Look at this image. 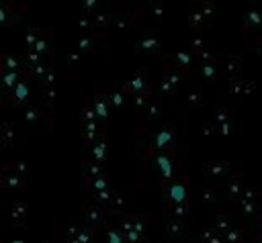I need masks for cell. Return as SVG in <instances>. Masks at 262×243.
<instances>
[{"mask_svg": "<svg viewBox=\"0 0 262 243\" xmlns=\"http://www.w3.org/2000/svg\"><path fill=\"white\" fill-rule=\"evenodd\" d=\"M242 31H244V41L248 47H252L262 37V2H256L244 8Z\"/></svg>", "mask_w": 262, "mask_h": 243, "instance_id": "1", "label": "cell"}, {"mask_svg": "<svg viewBox=\"0 0 262 243\" xmlns=\"http://www.w3.org/2000/svg\"><path fill=\"white\" fill-rule=\"evenodd\" d=\"M121 90L127 94V96H140V94H151V80L150 74L146 70H137L131 78L123 80L121 82Z\"/></svg>", "mask_w": 262, "mask_h": 243, "instance_id": "2", "label": "cell"}, {"mask_svg": "<svg viewBox=\"0 0 262 243\" xmlns=\"http://www.w3.org/2000/svg\"><path fill=\"white\" fill-rule=\"evenodd\" d=\"M213 123L217 127L219 135H233L238 131V115L233 109H229V106H219L215 111Z\"/></svg>", "mask_w": 262, "mask_h": 243, "instance_id": "3", "label": "cell"}, {"mask_svg": "<svg viewBox=\"0 0 262 243\" xmlns=\"http://www.w3.org/2000/svg\"><path fill=\"white\" fill-rule=\"evenodd\" d=\"M164 194H166V205H183V202H188V188L185 180L181 178L164 184Z\"/></svg>", "mask_w": 262, "mask_h": 243, "instance_id": "4", "label": "cell"}, {"mask_svg": "<svg viewBox=\"0 0 262 243\" xmlns=\"http://www.w3.org/2000/svg\"><path fill=\"white\" fill-rule=\"evenodd\" d=\"M240 211L246 214V217H258L260 209H262V192L258 190H246L244 196L238 200Z\"/></svg>", "mask_w": 262, "mask_h": 243, "instance_id": "5", "label": "cell"}, {"mask_svg": "<svg viewBox=\"0 0 262 243\" xmlns=\"http://www.w3.org/2000/svg\"><path fill=\"white\" fill-rule=\"evenodd\" d=\"M236 172L231 168V164H227V161H207V164H203V174L205 178H213V180H219V182H225L231 174Z\"/></svg>", "mask_w": 262, "mask_h": 243, "instance_id": "6", "label": "cell"}, {"mask_svg": "<svg viewBox=\"0 0 262 243\" xmlns=\"http://www.w3.org/2000/svg\"><path fill=\"white\" fill-rule=\"evenodd\" d=\"M168 60H170L174 65H178V67H181V70H183L185 74L197 72V65H199V61H197V56H195V53H192L190 49L174 51L172 56H168Z\"/></svg>", "mask_w": 262, "mask_h": 243, "instance_id": "7", "label": "cell"}, {"mask_svg": "<svg viewBox=\"0 0 262 243\" xmlns=\"http://www.w3.org/2000/svg\"><path fill=\"white\" fill-rule=\"evenodd\" d=\"M117 227L121 229V233L127 239V243H142L144 241V237L140 235V231H137V227H135L133 214H121L117 219Z\"/></svg>", "mask_w": 262, "mask_h": 243, "instance_id": "8", "label": "cell"}, {"mask_svg": "<svg viewBox=\"0 0 262 243\" xmlns=\"http://www.w3.org/2000/svg\"><path fill=\"white\" fill-rule=\"evenodd\" d=\"M82 217H84L86 225H90V227H94V229H99V227L105 223V219H107L105 207L96 205L94 200H92V202H86L84 209H82Z\"/></svg>", "mask_w": 262, "mask_h": 243, "instance_id": "9", "label": "cell"}, {"mask_svg": "<svg viewBox=\"0 0 262 243\" xmlns=\"http://www.w3.org/2000/svg\"><path fill=\"white\" fill-rule=\"evenodd\" d=\"M135 47H137V53H158L162 43H160V37L154 31H148V33L140 35Z\"/></svg>", "mask_w": 262, "mask_h": 243, "instance_id": "10", "label": "cell"}, {"mask_svg": "<svg viewBox=\"0 0 262 243\" xmlns=\"http://www.w3.org/2000/svg\"><path fill=\"white\" fill-rule=\"evenodd\" d=\"M164 235L168 239H183L187 235V221L176 217H166L164 219Z\"/></svg>", "mask_w": 262, "mask_h": 243, "instance_id": "11", "label": "cell"}, {"mask_svg": "<svg viewBox=\"0 0 262 243\" xmlns=\"http://www.w3.org/2000/svg\"><path fill=\"white\" fill-rule=\"evenodd\" d=\"M224 186H225V192H227V196H229V200H240L242 196H244V192H246V186H244V180H242V176H240V172L236 170L231 174V176L224 182Z\"/></svg>", "mask_w": 262, "mask_h": 243, "instance_id": "12", "label": "cell"}, {"mask_svg": "<svg viewBox=\"0 0 262 243\" xmlns=\"http://www.w3.org/2000/svg\"><path fill=\"white\" fill-rule=\"evenodd\" d=\"M0 67L2 72H27V63H25V56L19 53H2L0 58Z\"/></svg>", "mask_w": 262, "mask_h": 243, "instance_id": "13", "label": "cell"}, {"mask_svg": "<svg viewBox=\"0 0 262 243\" xmlns=\"http://www.w3.org/2000/svg\"><path fill=\"white\" fill-rule=\"evenodd\" d=\"M162 80H166V82H170L172 86H183L185 80H187V74L181 70L178 65H174L168 58H166V63H164V70H162Z\"/></svg>", "mask_w": 262, "mask_h": 243, "instance_id": "14", "label": "cell"}, {"mask_svg": "<svg viewBox=\"0 0 262 243\" xmlns=\"http://www.w3.org/2000/svg\"><path fill=\"white\" fill-rule=\"evenodd\" d=\"M0 186L4 188V190H21V188H25V178L19 176V174H15L12 170L4 168L2 166V176H0Z\"/></svg>", "mask_w": 262, "mask_h": 243, "instance_id": "15", "label": "cell"}, {"mask_svg": "<svg viewBox=\"0 0 262 243\" xmlns=\"http://www.w3.org/2000/svg\"><path fill=\"white\" fill-rule=\"evenodd\" d=\"M227 90L233 98H242L254 90V82L252 80H246V78H233V80H229Z\"/></svg>", "mask_w": 262, "mask_h": 243, "instance_id": "16", "label": "cell"}, {"mask_svg": "<svg viewBox=\"0 0 262 243\" xmlns=\"http://www.w3.org/2000/svg\"><path fill=\"white\" fill-rule=\"evenodd\" d=\"M6 221L10 225H23L27 221V202L25 200H17L12 202L8 213H6Z\"/></svg>", "mask_w": 262, "mask_h": 243, "instance_id": "17", "label": "cell"}, {"mask_svg": "<svg viewBox=\"0 0 262 243\" xmlns=\"http://www.w3.org/2000/svg\"><path fill=\"white\" fill-rule=\"evenodd\" d=\"M29 80H31V76L27 74L21 82H19V86L12 90L10 94H8V98L15 102V104H25L27 100H29V94H31V86H29Z\"/></svg>", "mask_w": 262, "mask_h": 243, "instance_id": "18", "label": "cell"}, {"mask_svg": "<svg viewBox=\"0 0 262 243\" xmlns=\"http://www.w3.org/2000/svg\"><path fill=\"white\" fill-rule=\"evenodd\" d=\"M105 172L103 164H99L96 159H82V178H84V182L90 186V182L101 176V174Z\"/></svg>", "mask_w": 262, "mask_h": 243, "instance_id": "19", "label": "cell"}, {"mask_svg": "<svg viewBox=\"0 0 262 243\" xmlns=\"http://www.w3.org/2000/svg\"><path fill=\"white\" fill-rule=\"evenodd\" d=\"M25 76L27 72H2V76H0V88H2L4 94H10Z\"/></svg>", "mask_w": 262, "mask_h": 243, "instance_id": "20", "label": "cell"}, {"mask_svg": "<svg viewBox=\"0 0 262 243\" xmlns=\"http://www.w3.org/2000/svg\"><path fill=\"white\" fill-rule=\"evenodd\" d=\"M217 60H211V61H203V63H199L197 65V76H199V80L201 82H213V80L217 78Z\"/></svg>", "mask_w": 262, "mask_h": 243, "instance_id": "21", "label": "cell"}, {"mask_svg": "<svg viewBox=\"0 0 262 243\" xmlns=\"http://www.w3.org/2000/svg\"><path fill=\"white\" fill-rule=\"evenodd\" d=\"M107 145H109V139H107L105 131L99 135V139H96V141L90 145V150H92V159H96L99 164H105V159H107Z\"/></svg>", "mask_w": 262, "mask_h": 243, "instance_id": "22", "label": "cell"}, {"mask_svg": "<svg viewBox=\"0 0 262 243\" xmlns=\"http://www.w3.org/2000/svg\"><path fill=\"white\" fill-rule=\"evenodd\" d=\"M92 106H94V111H96V117H99V121H101V125L107 121V117H109V100H107V94H105V90L103 92H99L94 96V102H92Z\"/></svg>", "mask_w": 262, "mask_h": 243, "instance_id": "23", "label": "cell"}, {"mask_svg": "<svg viewBox=\"0 0 262 243\" xmlns=\"http://www.w3.org/2000/svg\"><path fill=\"white\" fill-rule=\"evenodd\" d=\"M33 51L37 53V56L43 58V60H47L51 56V33L49 31L41 33V37H39V41H37V45H35Z\"/></svg>", "mask_w": 262, "mask_h": 243, "instance_id": "24", "label": "cell"}, {"mask_svg": "<svg viewBox=\"0 0 262 243\" xmlns=\"http://www.w3.org/2000/svg\"><path fill=\"white\" fill-rule=\"evenodd\" d=\"M240 70H242V60L240 58H233V56L224 58V72L229 80L240 78Z\"/></svg>", "mask_w": 262, "mask_h": 243, "instance_id": "25", "label": "cell"}, {"mask_svg": "<svg viewBox=\"0 0 262 243\" xmlns=\"http://www.w3.org/2000/svg\"><path fill=\"white\" fill-rule=\"evenodd\" d=\"M105 94H107V100H109V104H111V106H115V109H121V106L125 104L127 94L123 92L121 88H107V90H105Z\"/></svg>", "mask_w": 262, "mask_h": 243, "instance_id": "26", "label": "cell"}, {"mask_svg": "<svg viewBox=\"0 0 262 243\" xmlns=\"http://www.w3.org/2000/svg\"><path fill=\"white\" fill-rule=\"evenodd\" d=\"M213 227L217 229L222 235H225L229 229L233 227L231 225V217H229V213H225V211H219L217 214H215V221H213Z\"/></svg>", "mask_w": 262, "mask_h": 243, "instance_id": "27", "label": "cell"}, {"mask_svg": "<svg viewBox=\"0 0 262 243\" xmlns=\"http://www.w3.org/2000/svg\"><path fill=\"white\" fill-rule=\"evenodd\" d=\"M96 47H99V37H94L92 33L82 35V39L78 41V51L80 53H92V51H96Z\"/></svg>", "mask_w": 262, "mask_h": 243, "instance_id": "28", "label": "cell"}, {"mask_svg": "<svg viewBox=\"0 0 262 243\" xmlns=\"http://www.w3.org/2000/svg\"><path fill=\"white\" fill-rule=\"evenodd\" d=\"M199 200L205 202V205H213V202H217L219 198V190H217V186H203L199 188Z\"/></svg>", "mask_w": 262, "mask_h": 243, "instance_id": "29", "label": "cell"}, {"mask_svg": "<svg viewBox=\"0 0 262 243\" xmlns=\"http://www.w3.org/2000/svg\"><path fill=\"white\" fill-rule=\"evenodd\" d=\"M144 117H148V121H160L164 117V104L154 98V100L150 102L148 109L144 111Z\"/></svg>", "mask_w": 262, "mask_h": 243, "instance_id": "30", "label": "cell"}, {"mask_svg": "<svg viewBox=\"0 0 262 243\" xmlns=\"http://www.w3.org/2000/svg\"><path fill=\"white\" fill-rule=\"evenodd\" d=\"M185 98H187V104L190 106V109H199V106H203V94L197 86H188Z\"/></svg>", "mask_w": 262, "mask_h": 243, "instance_id": "31", "label": "cell"}, {"mask_svg": "<svg viewBox=\"0 0 262 243\" xmlns=\"http://www.w3.org/2000/svg\"><path fill=\"white\" fill-rule=\"evenodd\" d=\"M164 213H166V217L187 219V214H188V202H183V205H166V207H164Z\"/></svg>", "mask_w": 262, "mask_h": 243, "instance_id": "32", "label": "cell"}, {"mask_svg": "<svg viewBox=\"0 0 262 243\" xmlns=\"http://www.w3.org/2000/svg\"><path fill=\"white\" fill-rule=\"evenodd\" d=\"M15 133H17V125L15 123H4L2 129H0V141H2V145H12L15 143Z\"/></svg>", "mask_w": 262, "mask_h": 243, "instance_id": "33", "label": "cell"}, {"mask_svg": "<svg viewBox=\"0 0 262 243\" xmlns=\"http://www.w3.org/2000/svg\"><path fill=\"white\" fill-rule=\"evenodd\" d=\"M201 243H225V239L215 227H209L201 233Z\"/></svg>", "mask_w": 262, "mask_h": 243, "instance_id": "34", "label": "cell"}, {"mask_svg": "<svg viewBox=\"0 0 262 243\" xmlns=\"http://www.w3.org/2000/svg\"><path fill=\"white\" fill-rule=\"evenodd\" d=\"M125 207H127V198H125V194L119 192V190H115V192H113L111 202H109V209H113L117 214H121Z\"/></svg>", "mask_w": 262, "mask_h": 243, "instance_id": "35", "label": "cell"}, {"mask_svg": "<svg viewBox=\"0 0 262 243\" xmlns=\"http://www.w3.org/2000/svg\"><path fill=\"white\" fill-rule=\"evenodd\" d=\"M25 119H27V123L39 125V123H43V121H45V113H41L37 106H29L27 113H25Z\"/></svg>", "mask_w": 262, "mask_h": 243, "instance_id": "36", "label": "cell"}, {"mask_svg": "<svg viewBox=\"0 0 262 243\" xmlns=\"http://www.w3.org/2000/svg\"><path fill=\"white\" fill-rule=\"evenodd\" d=\"M90 188H92V192H103V190H109V176H107V172H103L101 176H96L92 182H90Z\"/></svg>", "mask_w": 262, "mask_h": 243, "instance_id": "37", "label": "cell"}, {"mask_svg": "<svg viewBox=\"0 0 262 243\" xmlns=\"http://www.w3.org/2000/svg\"><path fill=\"white\" fill-rule=\"evenodd\" d=\"M107 243H127V239L123 237L121 229L115 225H109L107 227Z\"/></svg>", "mask_w": 262, "mask_h": 243, "instance_id": "38", "label": "cell"}, {"mask_svg": "<svg viewBox=\"0 0 262 243\" xmlns=\"http://www.w3.org/2000/svg\"><path fill=\"white\" fill-rule=\"evenodd\" d=\"M209 47H211L209 41H207V39H205L203 35H197V37H192V39H190V47H188V49L197 56V53H201V51H205V49H209Z\"/></svg>", "mask_w": 262, "mask_h": 243, "instance_id": "39", "label": "cell"}, {"mask_svg": "<svg viewBox=\"0 0 262 243\" xmlns=\"http://www.w3.org/2000/svg\"><path fill=\"white\" fill-rule=\"evenodd\" d=\"M244 227H231L229 231L224 235V239H225V243H242L244 241Z\"/></svg>", "mask_w": 262, "mask_h": 243, "instance_id": "40", "label": "cell"}, {"mask_svg": "<svg viewBox=\"0 0 262 243\" xmlns=\"http://www.w3.org/2000/svg\"><path fill=\"white\" fill-rule=\"evenodd\" d=\"M41 33H43V29H29L27 31V39H25V45H27V51H33L37 41H39V37Z\"/></svg>", "mask_w": 262, "mask_h": 243, "instance_id": "41", "label": "cell"}, {"mask_svg": "<svg viewBox=\"0 0 262 243\" xmlns=\"http://www.w3.org/2000/svg\"><path fill=\"white\" fill-rule=\"evenodd\" d=\"M205 23H207V17L203 15L199 8H192V10L188 12V25H190V27H197V29H199V27H203Z\"/></svg>", "mask_w": 262, "mask_h": 243, "instance_id": "42", "label": "cell"}, {"mask_svg": "<svg viewBox=\"0 0 262 243\" xmlns=\"http://www.w3.org/2000/svg\"><path fill=\"white\" fill-rule=\"evenodd\" d=\"M4 168L12 170V172L19 174V176H23V178H25V174H27V168H25L23 161H8V164H4Z\"/></svg>", "mask_w": 262, "mask_h": 243, "instance_id": "43", "label": "cell"}, {"mask_svg": "<svg viewBox=\"0 0 262 243\" xmlns=\"http://www.w3.org/2000/svg\"><path fill=\"white\" fill-rule=\"evenodd\" d=\"M201 133H203V137H213V135H219V133H217V127H215V123H213V121H207V123H203V127H201Z\"/></svg>", "mask_w": 262, "mask_h": 243, "instance_id": "44", "label": "cell"}, {"mask_svg": "<svg viewBox=\"0 0 262 243\" xmlns=\"http://www.w3.org/2000/svg\"><path fill=\"white\" fill-rule=\"evenodd\" d=\"M199 10L203 12V15L209 19V17H213V12H215V4L213 2H209V0H203V2L199 4Z\"/></svg>", "mask_w": 262, "mask_h": 243, "instance_id": "45", "label": "cell"}, {"mask_svg": "<svg viewBox=\"0 0 262 243\" xmlns=\"http://www.w3.org/2000/svg\"><path fill=\"white\" fill-rule=\"evenodd\" d=\"M53 98H56V86H45L43 88V102L47 106L53 104Z\"/></svg>", "mask_w": 262, "mask_h": 243, "instance_id": "46", "label": "cell"}, {"mask_svg": "<svg viewBox=\"0 0 262 243\" xmlns=\"http://www.w3.org/2000/svg\"><path fill=\"white\" fill-rule=\"evenodd\" d=\"M150 12H151V17H154V19H160V17L164 15V6H162V2H158V0L150 2Z\"/></svg>", "mask_w": 262, "mask_h": 243, "instance_id": "47", "label": "cell"}, {"mask_svg": "<svg viewBox=\"0 0 262 243\" xmlns=\"http://www.w3.org/2000/svg\"><path fill=\"white\" fill-rule=\"evenodd\" d=\"M158 90H160L162 94H166V96H172V94L176 92V86H172L170 82H166V80H160V86H158Z\"/></svg>", "mask_w": 262, "mask_h": 243, "instance_id": "48", "label": "cell"}, {"mask_svg": "<svg viewBox=\"0 0 262 243\" xmlns=\"http://www.w3.org/2000/svg\"><path fill=\"white\" fill-rule=\"evenodd\" d=\"M250 49H252L254 53H258V56H262V37L258 39V41H256V43H254V45L250 47Z\"/></svg>", "mask_w": 262, "mask_h": 243, "instance_id": "49", "label": "cell"}, {"mask_svg": "<svg viewBox=\"0 0 262 243\" xmlns=\"http://www.w3.org/2000/svg\"><path fill=\"white\" fill-rule=\"evenodd\" d=\"M256 243H262V227H258V231H256Z\"/></svg>", "mask_w": 262, "mask_h": 243, "instance_id": "50", "label": "cell"}, {"mask_svg": "<svg viewBox=\"0 0 262 243\" xmlns=\"http://www.w3.org/2000/svg\"><path fill=\"white\" fill-rule=\"evenodd\" d=\"M8 243H27V241H25V239H10Z\"/></svg>", "mask_w": 262, "mask_h": 243, "instance_id": "51", "label": "cell"}, {"mask_svg": "<svg viewBox=\"0 0 262 243\" xmlns=\"http://www.w3.org/2000/svg\"><path fill=\"white\" fill-rule=\"evenodd\" d=\"M256 219H258V227H262V209H260V214H258Z\"/></svg>", "mask_w": 262, "mask_h": 243, "instance_id": "52", "label": "cell"}, {"mask_svg": "<svg viewBox=\"0 0 262 243\" xmlns=\"http://www.w3.org/2000/svg\"><path fill=\"white\" fill-rule=\"evenodd\" d=\"M43 243H53V241H43Z\"/></svg>", "mask_w": 262, "mask_h": 243, "instance_id": "53", "label": "cell"}]
</instances>
